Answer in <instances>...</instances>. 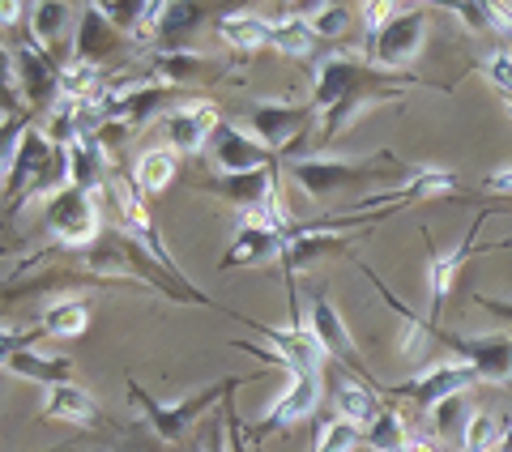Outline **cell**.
Wrapping results in <instances>:
<instances>
[{
  "label": "cell",
  "instance_id": "cell-1",
  "mask_svg": "<svg viewBox=\"0 0 512 452\" xmlns=\"http://www.w3.org/2000/svg\"><path fill=\"white\" fill-rule=\"evenodd\" d=\"M111 197H116V209H120V226L128 231V239H137L141 244V252L150 256V261L167 273L171 282H180V286H188V290H197L180 269H175V261H171V252H167V244H163V235H158V226L150 222V214H146V197H141V188H133L124 180V175H116L111 180Z\"/></svg>",
  "mask_w": 512,
  "mask_h": 452
},
{
  "label": "cell",
  "instance_id": "cell-2",
  "mask_svg": "<svg viewBox=\"0 0 512 452\" xmlns=\"http://www.w3.org/2000/svg\"><path fill=\"white\" fill-rule=\"evenodd\" d=\"M384 167H393V154H380L376 163H350V158H333V154H308V158H291V175L303 184V192L325 197V192H342L359 180H372Z\"/></svg>",
  "mask_w": 512,
  "mask_h": 452
},
{
  "label": "cell",
  "instance_id": "cell-3",
  "mask_svg": "<svg viewBox=\"0 0 512 452\" xmlns=\"http://www.w3.org/2000/svg\"><path fill=\"white\" fill-rule=\"evenodd\" d=\"M231 389H239V380L214 384V389H205V393H197V397H184V401H175V406H163V401H154V397L141 393V384H137V380H128V397H133V406L146 414V423L158 431V440H167V444L180 440V435L192 427V418H197L201 410H210V406H214V397L231 393Z\"/></svg>",
  "mask_w": 512,
  "mask_h": 452
},
{
  "label": "cell",
  "instance_id": "cell-4",
  "mask_svg": "<svg viewBox=\"0 0 512 452\" xmlns=\"http://www.w3.org/2000/svg\"><path fill=\"white\" fill-rule=\"evenodd\" d=\"M47 231H52L64 248H86L99 235V201L86 188H64L47 201Z\"/></svg>",
  "mask_w": 512,
  "mask_h": 452
},
{
  "label": "cell",
  "instance_id": "cell-5",
  "mask_svg": "<svg viewBox=\"0 0 512 452\" xmlns=\"http://www.w3.org/2000/svg\"><path fill=\"white\" fill-rule=\"evenodd\" d=\"M376 82H380V77L372 69H363L359 60H350L346 52H325L316 60L312 107L329 111V107H338L342 99H350V94H359V90H380Z\"/></svg>",
  "mask_w": 512,
  "mask_h": 452
},
{
  "label": "cell",
  "instance_id": "cell-6",
  "mask_svg": "<svg viewBox=\"0 0 512 452\" xmlns=\"http://www.w3.org/2000/svg\"><path fill=\"white\" fill-rule=\"evenodd\" d=\"M423 39H427V13L397 9L393 18L380 26V35L372 39V56L384 69H406V64H414V56L423 52Z\"/></svg>",
  "mask_w": 512,
  "mask_h": 452
},
{
  "label": "cell",
  "instance_id": "cell-7",
  "mask_svg": "<svg viewBox=\"0 0 512 452\" xmlns=\"http://www.w3.org/2000/svg\"><path fill=\"white\" fill-rule=\"evenodd\" d=\"M436 337H440L448 350H457L461 359H466V363L478 371V380H491V384L512 380V333L457 337V333H440V329H436Z\"/></svg>",
  "mask_w": 512,
  "mask_h": 452
},
{
  "label": "cell",
  "instance_id": "cell-8",
  "mask_svg": "<svg viewBox=\"0 0 512 452\" xmlns=\"http://www.w3.org/2000/svg\"><path fill=\"white\" fill-rule=\"evenodd\" d=\"M210 154L222 175H252V171H269L274 167V150H265L256 137H248L244 128H235L231 120L218 124V133L210 141Z\"/></svg>",
  "mask_w": 512,
  "mask_h": 452
},
{
  "label": "cell",
  "instance_id": "cell-9",
  "mask_svg": "<svg viewBox=\"0 0 512 452\" xmlns=\"http://www.w3.org/2000/svg\"><path fill=\"white\" fill-rule=\"evenodd\" d=\"M218 124L222 120H218L214 103H205V99H192L184 107H171L167 116H163V128H167L175 154H197V150H205V145L214 141Z\"/></svg>",
  "mask_w": 512,
  "mask_h": 452
},
{
  "label": "cell",
  "instance_id": "cell-10",
  "mask_svg": "<svg viewBox=\"0 0 512 452\" xmlns=\"http://www.w3.org/2000/svg\"><path fill=\"white\" fill-rule=\"evenodd\" d=\"M474 380H478V371H474L470 363H440V367L423 371L419 380L402 384V389H397V393L414 397L423 410H440V406H448V401H457L461 393L470 389Z\"/></svg>",
  "mask_w": 512,
  "mask_h": 452
},
{
  "label": "cell",
  "instance_id": "cell-11",
  "mask_svg": "<svg viewBox=\"0 0 512 452\" xmlns=\"http://www.w3.org/2000/svg\"><path fill=\"white\" fill-rule=\"evenodd\" d=\"M316 406H320V376H291L282 397H274V406H269L265 418L256 423V435L291 427V423H299V418H308Z\"/></svg>",
  "mask_w": 512,
  "mask_h": 452
},
{
  "label": "cell",
  "instance_id": "cell-12",
  "mask_svg": "<svg viewBox=\"0 0 512 452\" xmlns=\"http://www.w3.org/2000/svg\"><path fill=\"white\" fill-rule=\"evenodd\" d=\"M278 248H282V235L265 222L261 209H244V218H239V235H235V244L227 248V261H222V269L256 265V261H265V256H274Z\"/></svg>",
  "mask_w": 512,
  "mask_h": 452
},
{
  "label": "cell",
  "instance_id": "cell-13",
  "mask_svg": "<svg viewBox=\"0 0 512 452\" xmlns=\"http://www.w3.org/2000/svg\"><path fill=\"white\" fill-rule=\"evenodd\" d=\"M308 333L316 337V346L325 350L329 359H342V363H350V367H359V350H355V342H350V333H346V325H342L338 308H333L325 295L312 299V308H308Z\"/></svg>",
  "mask_w": 512,
  "mask_h": 452
},
{
  "label": "cell",
  "instance_id": "cell-14",
  "mask_svg": "<svg viewBox=\"0 0 512 452\" xmlns=\"http://www.w3.org/2000/svg\"><path fill=\"white\" fill-rule=\"evenodd\" d=\"M346 244L342 239V226H291V235L282 239V261L291 273L299 269H308L316 256H325V252H338Z\"/></svg>",
  "mask_w": 512,
  "mask_h": 452
},
{
  "label": "cell",
  "instance_id": "cell-15",
  "mask_svg": "<svg viewBox=\"0 0 512 452\" xmlns=\"http://www.w3.org/2000/svg\"><path fill=\"white\" fill-rule=\"evenodd\" d=\"M312 116V107H291V103H256L252 107V137L265 150H282L286 141L299 133V124Z\"/></svg>",
  "mask_w": 512,
  "mask_h": 452
},
{
  "label": "cell",
  "instance_id": "cell-16",
  "mask_svg": "<svg viewBox=\"0 0 512 452\" xmlns=\"http://www.w3.org/2000/svg\"><path fill=\"white\" fill-rule=\"evenodd\" d=\"M478 226H483V218H478L470 231H466V239L453 248V252H444V256H431L427 261V286H431V325H436V316H440V308H444V299H448V290H453V282H457V273H461V265L470 261V252H474V239H478Z\"/></svg>",
  "mask_w": 512,
  "mask_h": 452
},
{
  "label": "cell",
  "instance_id": "cell-17",
  "mask_svg": "<svg viewBox=\"0 0 512 452\" xmlns=\"http://www.w3.org/2000/svg\"><path fill=\"white\" fill-rule=\"evenodd\" d=\"M18 77H22V90L30 103H52L60 99V73L52 69V60H47L39 47L22 43L18 47Z\"/></svg>",
  "mask_w": 512,
  "mask_h": 452
},
{
  "label": "cell",
  "instance_id": "cell-18",
  "mask_svg": "<svg viewBox=\"0 0 512 452\" xmlns=\"http://www.w3.org/2000/svg\"><path fill=\"white\" fill-rule=\"evenodd\" d=\"M457 192V175L448 171H419L406 188H397V197L389 192V197H367L359 201L350 214H367V209H380V205H406V201H423V197H453Z\"/></svg>",
  "mask_w": 512,
  "mask_h": 452
},
{
  "label": "cell",
  "instance_id": "cell-19",
  "mask_svg": "<svg viewBox=\"0 0 512 452\" xmlns=\"http://www.w3.org/2000/svg\"><path fill=\"white\" fill-rule=\"evenodd\" d=\"M218 39L231 47V52H261V47H274V30L269 18H256V13H227L218 18Z\"/></svg>",
  "mask_w": 512,
  "mask_h": 452
},
{
  "label": "cell",
  "instance_id": "cell-20",
  "mask_svg": "<svg viewBox=\"0 0 512 452\" xmlns=\"http://www.w3.org/2000/svg\"><path fill=\"white\" fill-rule=\"evenodd\" d=\"M5 371L9 376H22V380H39L43 389H52V384H69V359H47V354H35V350H5Z\"/></svg>",
  "mask_w": 512,
  "mask_h": 452
},
{
  "label": "cell",
  "instance_id": "cell-21",
  "mask_svg": "<svg viewBox=\"0 0 512 452\" xmlns=\"http://www.w3.org/2000/svg\"><path fill=\"white\" fill-rule=\"evenodd\" d=\"M94 397L86 389H77V384H52L47 389V401H43V418H56V423H73V427H86L94 423Z\"/></svg>",
  "mask_w": 512,
  "mask_h": 452
},
{
  "label": "cell",
  "instance_id": "cell-22",
  "mask_svg": "<svg viewBox=\"0 0 512 452\" xmlns=\"http://www.w3.org/2000/svg\"><path fill=\"white\" fill-rule=\"evenodd\" d=\"M367 278H372V282H376V290H380V295H384V303H389V308H393L397 316H402V342H397V350H402V354H406V359H427V350H431V342H440V337H436V325H423V320H419V316H414L410 308H402V303H397V299H393V290H389V286H384V282L376 278V273H372V269H367Z\"/></svg>",
  "mask_w": 512,
  "mask_h": 452
},
{
  "label": "cell",
  "instance_id": "cell-23",
  "mask_svg": "<svg viewBox=\"0 0 512 452\" xmlns=\"http://www.w3.org/2000/svg\"><path fill=\"white\" fill-rule=\"evenodd\" d=\"M64 154H69V184L73 188L94 192L107 180V175H103V145H99V137H94V133H82Z\"/></svg>",
  "mask_w": 512,
  "mask_h": 452
},
{
  "label": "cell",
  "instance_id": "cell-24",
  "mask_svg": "<svg viewBox=\"0 0 512 452\" xmlns=\"http://www.w3.org/2000/svg\"><path fill=\"white\" fill-rule=\"evenodd\" d=\"M111 43H116V26L103 18L99 5H86L82 13V26H77V60H99L111 52Z\"/></svg>",
  "mask_w": 512,
  "mask_h": 452
},
{
  "label": "cell",
  "instance_id": "cell-25",
  "mask_svg": "<svg viewBox=\"0 0 512 452\" xmlns=\"http://www.w3.org/2000/svg\"><path fill=\"white\" fill-rule=\"evenodd\" d=\"M384 99H389V90H359V94H350V99H342L338 107H329V111H325L320 137H325V141H338L346 128L363 116L367 107H376V103H384Z\"/></svg>",
  "mask_w": 512,
  "mask_h": 452
},
{
  "label": "cell",
  "instance_id": "cell-26",
  "mask_svg": "<svg viewBox=\"0 0 512 452\" xmlns=\"http://www.w3.org/2000/svg\"><path fill=\"white\" fill-rule=\"evenodd\" d=\"M90 316H94V308L82 303V299L52 303V308L43 312V333L47 337H82L90 329Z\"/></svg>",
  "mask_w": 512,
  "mask_h": 452
},
{
  "label": "cell",
  "instance_id": "cell-27",
  "mask_svg": "<svg viewBox=\"0 0 512 452\" xmlns=\"http://www.w3.org/2000/svg\"><path fill=\"white\" fill-rule=\"evenodd\" d=\"M133 180L141 188V197H150V192H163L171 180H175V150H146L137 158V171H133Z\"/></svg>",
  "mask_w": 512,
  "mask_h": 452
},
{
  "label": "cell",
  "instance_id": "cell-28",
  "mask_svg": "<svg viewBox=\"0 0 512 452\" xmlns=\"http://www.w3.org/2000/svg\"><path fill=\"white\" fill-rule=\"evenodd\" d=\"M333 401H338V418L355 423L359 431H363V427H372L376 418H380L372 389H363V384H355V380H342V384H338V397H333Z\"/></svg>",
  "mask_w": 512,
  "mask_h": 452
},
{
  "label": "cell",
  "instance_id": "cell-29",
  "mask_svg": "<svg viewBox=\"0 0 512 452\" xmlns=\"http://www.w3.org/2000/svg\"><path fill=\"white\" fill-rule=\"evenodd\" d=\"M30 26H35V39L43 52H52V47H60L64 30H69V5H60V0H52V5H35L30 9Z\"/></svg>",
  "mask_w": 512,
  "mask_h": 452
},
{
  "label": "cell",
  "instance_id": "cell-30",
  "mask_svg": "<svg viewBox=\"0 0 512 452\" xmlns=\"http://www.w3.org/2000/svg\"><path fill=\"white\" fill-rule=\"evenodd\" d=\"M269 30H274V47L282 56H312L316 47V35L312 26L303 18H291V22H269Z\"/></svg>",
  "mask_w": 512,
  "mask_h": 452
},
{
  "label": "cell",
  "instance_id": "cell-31",
  "mask_svg": "<svg viewBox=\"0 0 512 452\" xmlns=\"http://www.w3.org/2000/svg\"><path fill=\"white\" fill-rule=\"evenodd\" d=\"M359 427L346 423V418H325V423L316 427V444L312 452H355L359 448Z\"/></svg>",
  "mask_w": 512,
  "mask_h": 452
},
{
  "label": "cell",
  "instance_id": "cell-32",
  "mask_svg": "<svg viewBox=\"0 0 512 452\" xmlns=\"http://www.w3.org/2000/svg\"><path fill=\"white\" fill-rule=\"evenodd\" d=\"M500 440H504V431L491 414H470L466 435H461V452H495Z\"/></svg>",
  "mask_w": 512,
  "mask_h": 452
},
{
  "label": "cell",
  "instance_id": "cell-33",
  "mask_svg": "<svg viewBox=\"0 0 512 452\" xmlns=\"http://www.w3.org/2000/svg\"><path fill=\"white\" fill-rule=\"evenodd\" d=\"M363 440L372 444L376 452H402L410 435L402 431V418H397V414H380L372 423V431H363Z\"/></svg>",
  "mask_w": 512,
  "mask_h": 452
},
{
  "label": "cell",
  "instance_id": "cell-34",
  "mask_svg": "<svg viewBox=\"0 0 512 452\" xmlns=\"http://www.w3.org/2000/svg\"><path fill=\"white\" fill-rule=\"evenodd\" d=\"M346 22H350V13L342 5H316L308 13V26H312L316 39H338L342 30H346Z\"/></svg>",
  "mask_w": 512,
  "mask_h": 452
},
{
  "label": "cell",
  "instance_id": "cell-35",
  "mask_svg": "<svg viewBox=\"0 0 512 452\" xmlns=\"http://www.w3.org/2000/svg\"><path fill=\"white\" fill-rule=\"evenodd\" d=\"M478 69H483V77L504 94V103L512 99V52H487L483 60H478Z\"/></svg>",
  "mask_w": 512,
  "mask_h": 452
},
{
  "label": "cell",
  "instance_id": "cell-36",
  "mask_svg": "<svg viewBox=\"0 0 512 452\" xmlns=\"http://www.w3.org/2000/svg\"><path fill=\"white\" fill-rule=\"evenodd\" d=\"M201 18V9L197 5H167L163 13V22H158V35L163 39H175V35H184V30H192Z\"/></svg>",
  "mask_w": 512,
  "mask_h": 452
},
{
  "label": "cell",
  "instance_id": "cell-37",
  "mask_svg": "<svg viewBox=\"0 0 512 452\" xmlns=\"http://www.w3.org/2000/svg\"><path fill=\"white\" fill-rule=\"evenodd\" d=\"M470 30H491V5H448Z\"/></svg>",
  "mask_w": 512,
  "mask_h": 452
},
{
  "label": "cell",
  "instance_id": "cell-38",
  "mask_svg": "<svg viewBox=\"0 0 512 452\" xmlns=\"http://www.w3.org/2000/svg\"><path fill=\"white\" fill-rule=\"evenodd\" d=\"M483 192H495V197H512V167L487 175V180H483Z\"/></svg>",
  "mask_w": 512,
  "mask_h": 452
},
{
  "label": "cell",
  "instance_id": "cell-39",
  "mask_svg": "<svg viewBox=\"0 0 512 452\" xmlns=\"http://www.w3.org/2000/svg\"><path fill=\"white\" fill-rule=\"evenodd\" d=\"M478 303H483V308H487L495 320H508V325H512V299H491V295H478Z\"/></svg>",
  "mask_w": 512,
  "mask_h": 452
},
{
  "label": "cell",
  "instance_id": "cell-40",
  "mask_svg": "<svg viewBox=\"0 0 512 452\" xmlns=\"http://www.w3.org/2000/svg\"><path fill=\"white\" fill-rule=\"evenodd\" d=\"M491 30H500L504 39H512V9L508 5H491Z\"/></svg>",
  "mask_w": 512,
  "mask_h": 452
},
{
  "label": "cell",
  "instance_id": "cell-41",
  "mask_svg": "<svg viewBox=\"0 0 512 452\" xmlns=\"http://www.w3.org/2000/svg\"><path fill=\"white\" fill-rule=\"evenodd\" d=\"M205 452H227V448H222V427L210 435V448H205Z\"/></svg>",
  "mask_w": 512,
  "mask_h": 452
},
{
  "label": "cell",
  "instance_id": "cell-42",
  "mask_svg": "<svg viewBox=\"0 0 512 452\" xmlns=\"http://www.w3.org/2000/svg\"><path fill=\"white\" fill-rule=\"evenodd\" d=\"M495 452H512V423H508V431H504V440H500V448Z\"/></svg>",
  "mask_w": 512,
  "mask_h": 452
},
{
  "label": "cell",
  "instance_id": "cell-43",
  "mask_svg": "<svg viewBox=\"0 0 512 452\" xmlns=\"http://www.w3.org/2000/svg\"><path fill=\"white\" fill-rule=\"evenodd\" d=\"M508 107H512V99H508Z\"/></svg>",
  "mask_w": 512,
  "mask_h": 452
}]
</instances>
